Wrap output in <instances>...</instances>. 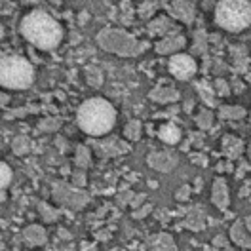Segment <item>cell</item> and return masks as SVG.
Listing matches in <instances>:
<instances>
[{"label": "cell", "mask_w": 251, "mask_h": 251, "mask_svg": "<svg viewBox=\"0 0 251 251\" xmlns=\"http://www.w3.org/2000/svg\"><path fill=\"white\" fill-rule=\"evenodd\" d=\"M21 34L38 50H53L59 46L63 29L59 21L44 10H32L21 21Z\"/></svg>", "instance_id": "cell-1"}, {"label": "cell", "mask_w": 251, "mask_h": 251, "mask_svg": "<svg viewBox=\"0 0 251 251\" xmlns=\"http://www.w3.org/2000/svg\"><path fill=\"white\" fill-rule=\"evenodd\" d=\"M76 124L92 137L107 135L116 124V110L103 97L86 99L76 110Z\"/></svg>", "instance_id": "cell-2"}, {"label": "cell", "mask_w": 251, "mask_h": 251, "mask_svg": "<svg viewBox=\"0 0 251 251\" xmlns=\"http://www.w3.org/2000/svg\"><path fill=\"white\" fill-rule=\"evenodd\" d=\"M97 44L105 51L116 53L120 57H135L149 48V42H141L129 32L122 31V29H110V27L99 31Z\"/></svg>", "instance_id": "cell-3"}, {"label": "cell", "mask_w": 251, "mask_h": 251, "mask_svg": "<svg viewBox=\"0 0 251 251\" xmlns=\"http://www.w3.org/2000/svg\"><path fill=\"white\" fill-rule=\"evenodd\" d=\"M34 82V69L25 57L10 55L0 59V86L8 90H27Z\"/></svg>", "instance_id": "cell-4"}, {"label": "cell", "mask_w": 251, "mask_h": 251, "mask_svg": "<svg viewBox=\"0 0 251 251\" xmlns=\"http://www.w3.org/2000/svg\"><path fill=\"white\" fill-rule=\"evenodd\" d=\"M215 23L225 31L240 32L251 25V2L223 0L215 6Z\"/></svg>", "instance_id": "cell-5"}, {"label": "cell", "mask_w": 251, "mask_h": 251, "mask_svg": "<svg viewBox=\"0 0 251 251\" xmlns=\"http://www.w3.org/2000/svg\"><path fill=\"white\" fill-rule=\"evenodd\" d=\"M53 198H55V202L69 205L73 209H82L90 202V194L88 192H84L82 188L71 187L67 183H55L53 185Z\"/></svg>", "instance_id": "cell-6"}, {"label": "cell", "mask_w": 251, "mask_h": 251, "mask_svg": "<svg viewBox=\"0 0 251 251\" xmlns=\"http://www.w3.org/2000/svg\"><path fill=\"white\" fill-rule=\"evenodd\" d=\"M168 69H170L172 76H175L177 80H190L196 75L198 65H196L192 55H188V53H177V55L170 57Z\"/></svg>", "instance_id": "cell-7"}, {"label": "cell", "mask_w": 251, "mask_h": 251, "mask_svg": "<svg viewBox=\"0 0 251 251\" xmlns=\"http://www.w3.org/2000/svg\"><path fill=\"white\" fill-rule=\"evenodd\" d=\"M147 164H149L152 170H156V172L170 173L172 170L177 168L179 156H177L175 152H172V151H156V152H151V154L147 156Z\"/></svg>", "instance_id": "cell-8"}, {"label": "cell", "mask_w": 251, "mask_h": 251, "mask_svg": "<svg viewBox=\"0 0 251 251\" xmlns=\"http://www.w3.org/2000/svg\"><path fill=\"white\" fill-rule=\"evenodd\" d=\"M185 46H187L185 34L175 32V34H170V36L158 40L156 44H154V50H156V53H160V55H170L172 57V55H177Z\"/></svg>", "instance_id": "cell-9"}, {"label": "cell", "mask_w": 251, "mask_h": 251, "mask_svg": "<svg viewBox=\"0 0 251 251\" xmlns=\"http://www.w3.org/2000/svg\"><path fill=\"white\" fill-rule=\"evenodd\" d=\"M94 149L99 158H114L129 151V145L120 139H107V141H95Z\"/></svg>", "instance_id": "cell-10"}, {"label": "cell", "mask_w": 251, "mask_h": 251, "mask_svg": "<svg viewBox=\"0 0 251 251\" xmlns=\"http://www.w3.org/2000/svg\"><path fill=\"white\" fill-rule=\"evenodd\" d=\"M166 8L173 19H177L185 25H190L194 21V16H196V4L194 2H170Z\"/></svg>", "instance_id": "cell-11"}, {"label": "cell", "mask_w": 251, "mask_h": 251, "mask_svg": "<svg viewBox=\"0 0 251 251\" xmlns=\"http://www.w3.org/2000/svg\"><path fill=\"white\" fill-rule=\"evenodd\" d=\"M162 84H158L156 88L149 94V97L154 101V103H160V105H168V103H177L179 101V97H181V94L173 88V86H166L164 82L166 80H160Z\"/></svg>", "instance_id": "cell-12"}, {"label": "cell", "mask_w": 251, "mask_h": 251, "mask_svg": "<svg viewBox=\"0 0 251 251\" xmlns=\"http://www.w3.org/2000/svg\"><path fill=\"white\" fill-rule=\"evenodd\" d=\"M149 32H151L152 36H162V38H166V36H170V34H175V32H177V27H175V23H173L170 17L158 16L149 21Z\"/></svg>", "instance_id": "cell-13"}, {"label": "cell", "mask_w": 251, "mask_h": 251, "mask_svg": "<svg viewBox=\"0 0 251 251\" xmlns=\"http://www.w3.org/2000/svg\"><path fill=\"white\" fill-rule=\"evenodd\" d=\"M211 202L217 205L219 209H226L230 204V196H228V185L223 177H217L213 181V188H211Z\"/></svg>", "instance_id": "cell-14"}, {"label": "cell", "mask_w": 251, "mask_h": 251, "mask_svg": "<svg viewBox=\"0 0 251 251\" xmlns=\"http://www.w3.org/2000/svg\"><path fill=\"white\" fill-rule=\"evenodd\" d=\"M230 240L234 242L238 248H244V250H251V234L250 230L246 228V223L244 219L236 221L234 225L230 226Z\"/></svg>", "instance_id": "cell-15"}, {"label": "cell", "mask_w": 251, "mask_h": 251, "mask_svg": "<svg viewBox=\"0 0 251 251\" xmlns=\"http://www.w3.org/2000/svg\"><path fill=\"white\" fill-rule=\"evenodd\" d=\"M23 238H25V242H27L31 248L44 246L48 242L46 230H44V226H40V225H31V226H27V228L23 230Z\"/></svg>", "instance_id": "cell-16"}, {"label": "cell", "mask_w": 251, "mask_h": 251, "mask_svg": "<svg viewBox=\"0 0 251 251\" xmlns=\"http://www.w3.org/2000/svg\"><path fill=\"white\" fill-rule=\"evenodd\" d=\"M158 137H160V141L168 143V145H177L181 141V129L172 122H166V124L160 126Z\"/></svg>", "instance_id": "cell-17"}, {"label": "cell", "mask_w": 251, "mask_h": 251, "mask_svg": "<svg viewBox=\"0 0 251 251\" xmlns=\"http://www.w3.org/2000/svg\"><path fill=\"white\" fill-rule=\"evenodd\" d=\"M149 251H177L172 234L160 232L149 242Z\"/></svg>", "instance_id": "cell-18"}, {"label": "cell", "mask_w": 251, "mask_h": 251, "mask_svg": "<svg viewBox=\"0 0 251 251\" xmlns=\"http://www.w3.org/2000/svg\"><path fill=\"white\" fill-rule=\"evenodd\" d=\"M244 152V143L234 135H225L223 137V154L226 158H238Z\"/></svg>", "instance_id": "cell-19"}, {"label": "cell", "mask_w": 251, "mask_h": 251, "mask_svg": "<svg viewBox=\"0 0 251 251\" xmlns=\"http://www.w3.org/2000/svg\"><path fill=\"white\" fill-rule=\"evenodd\" d=\"M246 114H248V110L240 105H221L219 112H217V116L223 120H242V118H246Z\"/></svg>", "instance_id": "cell-20"}, {"label": "cell", "mask_w": 251, "mask_h": 251, "mask_svg": "<svg viewBox=\"0 0 251 251\" xmlns=\"http://www.w3.org/2000/svg\"><path fill=\"white\" fill-rule=\"evenodd\" d=\"M183 225H185L187 228H190V230H194V232H200V230L205 226V221H204L202 211H200V209H192V211L187 215V219L183 221Z\"/></svg>", "instance_id": "cell-21"}, {"label": "cell", "mask_w": 251, "mask_h": 251, "mask_svg": "<svg viewBox=\"0 0 251 251\" xmlns=\"http://www.w3.org/2000/svg\"><path fill=\"white\" fill-rule=\"evenodd\" d=\"M207 44H209V36L205 34L204 29H198L194 34V46H192V53L196 55H204L207 51Z\"/></svg>", "instance_id": "cell-22"}, {"label": "cell", "mask_w": 251, "mask_h": 251, "mask_svg": "<svg viewBox=\"0 0 251 251\" xmlns=\"http://www.w3.org/2000/svg\"><path fill=\"white\" fill-rule=\"evenodd\" d=\"M75 164L78 168H82V170L92 164V152H90V149L86 145H78L76 147V151H75Z\"/></svg>", "instance_id": "cell-23"}, {"label": "cell", "mask_w": 251, "mask_h": 251, "mask_svg": "<svg viewBox=\"0 0 251 251\" xmlns=\"http://www.w3.org/2000/svg\"><path fill=\"white\" fill-rule=\"evenodd\" d=\"M143 133V124L139 120H129L124 127V137L129 141H139Z\"/></svg>", "instance_id": "cell-24"}, {"label": "cell", "mask_w": 251, "mask_h": 251, "mask_svg": "<svg viewBox=\"0 0 251 251\" xmlns=\"http://www.w3.org/2000/svg\"><path fill=\"white\" fill-rule=\"evenodd\" d=\"M230 53H232V57H234V67L238 73H246L248 69V55L244 53V48L242 46H234L230 48Z\"/></svg>", "instance_id": "cell-25"}, {"label": "cell", "mask_w": 251, "mask_h": 251, "mask_svg": "<svg viewBox=\"0 0 251 251\" xmlns=\"http://www.w3.org/2000/svg\"><path fill=\"white\" fill-rule=\"evenodd\" d=\"M12 149H14L16 154L23 156V154H27L31 151V139L27 135H17L16 139H14V143H12Z\"/></svg>", "instance_id": "cell-26"}, {"label": "cell", "mask_w": 251, "mask_h": 251, "mask_svg": "<svg viewBox=\"0 0 251 251\" xmlns=\"http://www.w3.org/2000/svg\"><path fill=\"white\" fill-rule=\"evenodd\" d=\"M196 126L200 129H209L213 126V112L209 109H200V112L196 114Z\"/></svg>", "instance_id": "cell-27"}, {"label": "cell", "mask_w": 251, "mask_h": 251, "mask_svg": "<svg viewBox=\"0 0 251 251\" xmlns=\"http://www.w3.org/2000/svg\"><path fill=\"white\" fill-rule=\"evenodd\" d=\"M38 211H40V215L44 217L46 223H53V221H57V217H59V211H57V209H51V207L48 204H44V202L38 204Z\"/></svg>", "instance_id": "cell-28"}, {"label": "cell", "mask_w": 251, "mask_h": 251, "mask_svg": "<svg viewBox=\"0 0 251 251\" xmlns=\"http://www.w3.org/2000/svg\"><path fill=\"white\" fill-rule=\"evenodd\" d=\"M10 183H12V168L0 162V190H4Z\"/></svg>", "instance_id": "cell-29"}, {"label": "cell", "mask_w": 251, "mask_h": 251, "mask_svg": "<svg viewBox=\"0 0 251 251\" xmlns=\"http://www.w3.org/2000/svg\"><path fill=\"white\" fill-rule=\"evenodd\" d=\"M213 92L221 97H226V95L230 94V86H228V82L223 78H217L213 82Z\"/></svg>", "instance_id": "cell-30"}, {"label": "cell", "mask_w": 251, "mask_h": 251, "mask_svg": "<svg viewBox=\"0 0 251 251\" xmlns=\"http://www.w3.org/2000/svg\"><path fill=\"white\" fill-rule=\"evenodd\" d=\"M156 8H158L156 2H143L141 6H139V16L143 19H149V17L156 12Z\"/></svg>", "instance_id": "cell-31"}, {"label": "cell", "mask_w": 251, "mask_h": 251, "mask_svg": "<svg viewBox=\"0 0 251 251\" xmlns=\"http://www.w3.org/2000/svg\"><path fill=\"white\" fill-rule=\"evenodd\" d=\"M38 127L42 129V131H55L57 127H61V120L59 118H46V120H42Z\"/></svg>", "instance_id": "cell-32"}, {"label": "cell", "mask_w": 251, "mask_h": 251, "mask_svg": "<svg viewBox=\"0 0 251 251\" xmlns=\"http://www.w3.org/2000/svg\"><path fill=\"white\" fill-rule=\"evenodd\" d=\"M71 181H73V187L84 188V187H86V173H84V172H73V175H71Z\"/></svg>", "instance_id": "cell-33"}, {"label": "cell", "mask_w": 251, "mask_h": 251, "mask_svg": "<svg viewBox=\"0 0 251 251\" xmlns=\"http://www.w3.org/2000/svg\"><path fill=\"white\" fill-rule=\"evenodd\" d=\"M196 88H198V90H200V94H202V97H204V101H205V103H207V105H215V101H213V99H211V97H213V95H215V92H213V90H209V88H207V86H205V84H202V86H200V84H198V86H196Z\"/></svg>", "instance_id": "cell-34"}, {"label": "cell", "mask_w": 251, "mask_h": 251, "mask_svg": "<svg viewBox=\"0 0 251 251\" xmlns=\"http://www.w3.org/2000/svg\"><path fill=\"white\" fill-rule=\"evenodd\" d=\"M133 198H135V194H133L131 190H126V192H122V194H118L116 202H118L120 205H126V204L131 205V202H133Z\"/></svg>", "instance_id": "cell-35"}, {"label": "cell", "mask_w": 251, "mask_h": 251, "mask_svg": "<svg viewBox=\"0 0 251 251\" xmlns=\"http://www.w3.org/2000/svg\"><path fill=\"white\" fill-rule=\"evenodd\" d=\"M151 211H152V205L143 204V207H139V209H135V211H133V219H145Z\"/></svg>", "instance_id": "cell-36"}, {"label": "cell", "mask_w": 251, "mask_h": 251, "mask_svg": "<svg viewBox=\"0 0 251 251\" xmlns=\"http://www.w3.org/2000/svg\"><path fill=\"white\" fill-rule=\"evenodd\" d=\"M213 246H215L217 250H226V248H230V246H228V238L221 234H217L213 238Z\"/></svg>", "instance_id": "cell-37"}, {"label": "cell", "mask_w": 251, "mask_h": 251, "mask_svg": "<svg viewBox=\"0 0 251 251\" xmlns=\"http://www.w3.org/2000/svg\"><path fill=\"white\" fill-rule=\"evenodd\" d=\"M175 196H177V200H179V202L187 200L188 196H190V187H187V185H185V187H181V190H179Z\"/></svg>", "instance_id": "cell-38"}, {"label": "cell", "mask_w": 251, "mask_h": 251, "mask_svg": "<svg viewBox=\"0 0 251 251\" xmlns=\"http://www.w3.org/2000/svg\"><path fill=\"white\" fill-rule=\"evenodd\" d=\"M145 198H147V196H145V194H137V196H135V198H133V202H131V207H135V209H139V207H141V202H145Z\"/></svg>", "instance_id": "cell-39"}, {"label": "cell", "mask_w": 251, "mask_h": 251, "mask_svg": "<svg viewBox=\"0 0 251 251\" xmlns=\"http://www.w3.org/2000/svg\"><path fill=\"white\" fill-rule=\"evenodd\" d=\"M8 101H10V97H8L6 94H2V92H0V107L8 105Z\"/></svg>", "instance_id": "cell-40"}, {"label": "cell", "mask_w": 251, "mask_h": 251, "mask_svg": "<svg viewBox=\"0 0 251 251\" xmlns=\"http://www.w3.org/2000/svg\"><path fill=\"white\" fill-rule=\"evenodd\" d=\"M244 223H246V228L250 230V234H251V215H248V217L244 219Z\"/></svg>", "instance_id": "cell-41"}, {"label": "cell", "mask_w": 251, "mask_h": 251, "mask_svg": "<svg viewBox=\"0 0 251 251\" xmlns=\"http://www.w3.org/2000/svg\"><path fill=\"white\" fill-rule=\"evenodd\" d=\"M202 6H204V10H209L211 6H217V2H204Z\"/></svg>", "instance_id": "cell-42"}, {"label": "cell", "mask_w": 251, "mask_h": 251, "mask_svg": "<svg viewBox=\"0 0 251 251\" xmlns=\"http://www.w3.org/2000/svg\"><path fill=\"white\" fill-rule=\"evenodd\" d=\"M4 200H6V192H4V190H0V204H2Z\"/></svg>", "instance_id": "cell-43"}, {"label": "cell", "mask_w": 251, "mask_h": 251, "mask_svg": "<svg viewBox=\"0 0 251 251\" xmlns=\"http://www.w3.org/2000/svg\"><path fill=\"white\" fill-rule=\"evenodd\" d=\"M2 36H4V27H2V23H0V40H2Z\"/></svg>", "instance_id": "cell-44"}, {"label": "cell", "mask_w": 251, "mask_h": 251, "mask_svg": "<svg viewBox=\"0 0 251 251\" xmlns=\"http://www.w3.org/2000/svg\"><path fill=\"white\" fill-rule=\"evenodd\" d=\"M221 251H236V250H232V248H226V250H221Z\"/></svg>", "instance_id": "cell-45"}, {"label": "cell", "mask_w": 251, "mask_h": 251, "mask_svg": "<svg viewBox=\"0 0 251 251\" xmlns=\"http://www.w3.org/2000/svg\"><path fill=\"white\" fill-rule=\"evenodd\" d=\"M250 124H251V112H250Z\"/></svg>", "instance_id": "cell-46"}, {"label": "cell", "mask_w": 251, "mask_h": 251, "mask_svg": "<svg viewBox=\"0 0 251 251\" xmlns=\"http://www.w3.org/2000/svg\"><path fill=\"white\" fill-rule=\"evenodd\" d=\"M250 154H251V143H250Z\"/></svg>", "instance_id": "cell-47"}]
</instances>
